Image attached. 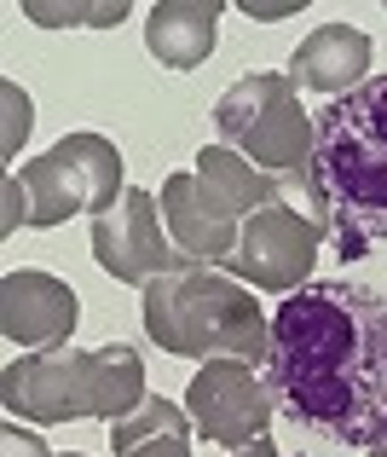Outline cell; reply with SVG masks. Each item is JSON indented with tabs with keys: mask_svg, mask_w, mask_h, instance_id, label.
I'll return each mask as SVG.
<instances>
[{
	"mask_svg": "<svg viewBox=\"0 0 387 457\" xmlns=\"http://www.w3.org/2000/svg\"><path fill=\"white\" fill-rule=\"evenodd\" d=\"M93 261H99L116 284H139V290L156 284L162 272L185 267L174 237H168V226H162V203L139 186H128L122 203L93 220Z\"/></svg>",
	"mask_w": 387,
	"mask_h": 457,
	"instance_id": "9c48e42d",
	"label": "cell"
},
{
	"mask_svg": "<svg viewBox=\"0 0 387 457\" xmlns=\"http://www.w3.org/2000/svg\"><path fill=\"white\" fill-rule=\"evenodd\" d=\"M370 457H387V446H376V452H370Z\"/></svg>",
	"mask_w": 387,
	"mask_h": 457,
	"instance_id": "7402d4cb",
	"label": "cell"
},
{
	"mask_svg": "<svg viewBox=\"0 0 387 457\" xmlns=\"http://www.w3.org/2000/svg\"><path fill=\"white\" fill-rule=\"evenodd\" d=\"M185 411H191L202 440H214L226 452H243L255 440H266V423H272L277 400L266 388V377H255V365H243V359H209L185 388Z\"/></svg>",
	"mask_w": 387,
	"mask_h": 457,
	"instance_id": "52a82bcc",
	"label": "cell"
},
{
	"mask_svg": "<svg viewBox=\"0 0 387 457\" xmlns=\"http://www.w3.org/2000/svg\"><path fill=\"white\" fill-rule=\"evenodd\" d=\"M0 400L23 423H76L93 417V353L81 347H41L18 353L0 377Z\"/></svg>",
	"mask_w": 387,
	"mask_h": 457,
	"instance_id": "ba28073f",
	"label": "cell"
},
{
	"mask_svg": "<svg viewBox=\"0 0 387 457\" xmlns=\"http://www.w3.org/2000/svg\"><path fill=\"white\" fill-rule=\"evenodd\" d=\"M162 226H168V237H174L185 267H220V272H226V261L237 255V232H243V226L202 191L197 168L162 179Z\"/></svg>",
	"mask_w": 387,
	"mask_h": 457,
	"instance_id": "8fae6325",
	"label": "cell"
},
{
	"mask_svg": "<svg viewBox=\"0 0 387 457\" xmlns=\"http://www.w3.org/2000/svg\"><path fill=\"white\" fill-rule=\"evenodd\" d=\"M220 0H162L144 12V46L168 70H197L220 41Z\"/></svg>",
	"mask_w": 387,
	"mask_h": 457,
	"instance_id": "5bb4252c",
	"label": "cell"
},
{
	"mask_svg": "<svg viewBox=\"0 0 387 457\" xmlns=\"http://www.w3.org/2000/svg\"><path fill=\"white\" fill-rule=\"evenodd\" d=\"M312 134L307 209L342 261L387 249V76L330 99Z\"/></svg>",
	"mask_w": 387,
	"mask_h": 457,
	"instance_id": "7a4b0ae2",
	"label": "cell"
},
{
	"mask_svg": "<svg viewBox=\"0 0 387 457\" xmlns=\"http://www.w3.org/2000/svg\"><path fill=\"white\" fill-rule=\"evenodd\" d=\"M0 457H53L41 446V440L29 435V428H18V423H6L0 428Z\"/></svg>",
	"mask_w": 387,
	"mask_h": 457,
	"instance_id": "d6986e66",
	"label": "cell"
},
{
	"mask_svg": "<svg viewBox=\"0 0 387 457\" xmlns=\"http://www.w3.org/2000/svg\"><path fill=\"white\" fill-rule=\"evenodd\" d=\"M243 12H249V18H260V23H272V18H289L295 6H255V0H243Z\"/></svg>",
	"mask_w": 387,
	"mask_h": 457,
	"instance_id": "ffe728a7",
	"label": "cell"
},
{
	"mask_svg": "<svg viewBox=\"0 0 387 457\" xmlns=\"http://www.w3.org/2000/svg\"><path fill=\"white\" fill-rule=\"evenodd\" d=\"M23 18L41 23V29H76V23H99V29H111V23L128 18V0H23Z\"/></svg>",
	"mask_w": 387,
	"mask_h": 457,
	"instance_id": "e0dca14e",
	"label": "cell"
},
{
	"mask_svg": "<svg viewBox=\"0 0 387 457\" xmlns=\"http://www.w3.org/2000/svg\"><path fill=\"white\" fill-rule=\"evenodd\" d=\"M0 104H6V134H0V156H18V145L29 139V122H35V111H29V93L18 87V81H0Z\"/></svg>",
	"mask_w": 387,
	"mask_h": 457,
	"instance_id": "ac0fdd59",
	"label": "cell"
},
{
	"mask_svg": "<svg viewBox=\"0 0 387 457\" xmlns=\"http://www.w3.org/2000/svg\"><path fill=\"white\" fill-rule=\"evenodd\" d=\"M266 388L277 411L342 446H387V295L312 278L272 312Z\"/></svg>",
	"mask_w": 387,
	"mask_h": 457,
	"instance_id": "6da1fadb",
	"label": "cell"
},
{
	"mask_svg": "<svg viewBox=\"0 0 387 457\" xmlns=\"http://www.w3.org/2000/svg\"><path fill=\"white\" fill-rule=\"evenodd\" d=\"M144 400H151V394H144V359H139V347H128V342L99 347V353H93V417L122 423V417H133Z\"/></svg>",
	"mask_w": 387,
	"mask_h": 457,
	"instance_id": "2e32d148",
	"label": "cell"
},
{
	"mask_svg": "<svg viewBox=\"0 0 387 457\" xmlns=\"http://www.w3.org/2000/svg\"><path fill=\"white\" fill-rule=\"evenodd\" d=\"M318 244H324V226L312 220V209L301 203H272V209L249 214L243 232H237V255L226 261L237 284L266 295H295L301 284H312L307 272L318 267Z\"/></svg>",
	"mask_w": 387,
	"mask_h": 457,
	"instance_id": "8992f818",
	"label": "cell"
},
{
	"mask_svg": "<svg viewBox=\"0 0 387 457\" xmlns=\"http://www.w3.org/2000/svg\"><path fill=\"white\" fill-rule=\"evenodd\" d=\"M70 457H81V452H70Z\"/></svg>",
	"mask_w": 387,
	"mask_h": 457,
	"instance_id": "603a6c76",
	"label": "cell"
},
{
	"mask_svg": "<svg viewBox=\"0 0 387 457\" xmlns=\"http://www.w3.org/2000/svg\"><path fill=\"white\" fill-rule=\"evenodd\" d=\"M29 191V226H64L70 214H111L122 203V151L104 134H64L46 156L18 168Z\"/></svg>",
	"mask_w": 387,
	"mask_h": 457,
	"instance_id": "5b68a950",
	"label": "cell"
},
{
	"mask_svg": "<svg viewBox=\"0 0 387 457\" xmlns=\"http://www.w3.org/2000/svg\"><path fill=\"white\" fill-rule=\"evenodd\" d=\"M191 428L197 423H191L185 405L151 394L133 417L111 423V446L116 457H191Z\"/></svg>",
	"mask_w": 387,
	"mask_h": 457,
	"instance_id": "9a60e30c",
	"label": "cell"
},
{
	"mask_svg": "<svg viewBox=\"0 0 387 457\" xmlns=\"http://www.w3.org/2000/svg\"><path fill=\"white\" fill-rule=\"evenodd\" d=\"M289 81L295 87H318L330 99L365 87L370 81V35L353 29V23H324L307 41L295 46V64H289Z\"/></svg>",
	"mask_w": 387,
	"mask_h": 457,
	"instance_id": "7c38bea8",
	"label": "cell"
},
{
	"mask_svg": "<svg viewBox=\"0 0 387 457\" xmlns=\"http://www.w3.org/2000/svg\"><path fill=\"white\" fill-rule=\"evenodd\" d=\"M81 319V302L64 278L41 267H12L0 278V336L18 342L23 353H41V347H64L70 330Z\"/></svg>",
	"mask_w": 387,
	"mask_h": 457,
	"instance_id": "30bf717a",
	"label": "cell"
},
{
	"mask_svg": "<svg viewBox=\"0 0 387 457\" xmlns=\"http://www.w3.org/2000/svg\"><path fill=\"white\" fill-rule=\"evenodd\" d=\"M214 134H220V145L249 156L260 174H277V179H289V186H307L318 122L301 111L289 76L260 70V76L232 81V87L220 93V104H214Z\"/></svg>",
	"mask_w": 387,
	"mask_h": 457,
	"instance_id": "277c9868",
	"label": "cell"
},
{
	"mask_svg": "<svg viewBox=\"0 0 387 457\" xmlns=\"http://www.w3.org/2000/svg\"><path fill=\"white\" fill-rule=\"evenodd\" d=\"M232 457H289V452L272 446V440H255V446H243V452H232Z\"/></svg>",
	"mask_w": 387,
	"mask_h": 457,
	"instance_id": "44dd1931",
	"label": "cell"
},
{
	"mask_svg": "<svg viewBox=\"0 0 387 457\" xmlns=\"http://www.w3.org/2000/svg\"><path fill=\"white\" fill-rule=\"evenodd\" d=\"M144 330L174 359H243L266 365L272 312H260L255 290L220 267H179L144 284Z\"/></svg>",
	"mask_w": 387,
	"mask_h": 457,
	"instance_id": "3957f363",
	"label": "cell"
},
{
	"mask_svg": "<svg viewBox=\"0 0 387 457\" xmlns=\"http://www.w3.org/2000/svg\"><path fill=\"white\" fill-rule=\"evenodd\" d=\"M197 179L237 226H243L249 214L272 209V203H295V191L307 197V186H289V179H277V174H260V168L249 162V156H237L232 145H202ZM301 209H307V203H301Z\"/></svg>",
	"mask_w": 387,
	"mask_h": 457,
	"instance_id": "4fadbf2b",
	"label": "cell"
}]
</instances>
